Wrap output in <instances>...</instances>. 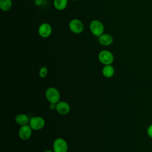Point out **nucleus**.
<instances>
[{
    "mask_svg": "<svg viewBox=\"0 0 152 152\" xmlns=\"http://www.w3.org/2000/svg\"><path fill=\"white\" fill-rule=\"evenodd\" d=\"M89 29L92 34L99 37L104 33V26L100 20H93L89 24Z\"/></svg>",
    "mask_w": 152,
    "mask_h": 152,
    "instance_id": "f257e3e1",
    "label": "nucleus"
},
{
    "mask_svg": "<svg viewBox=\"0 0 152 152\" xmlns=\"http://www.w3.org/2000/svg\"><path fill=\"white\" fill-rule=\"evenodd\" d=\"M45 97L50 103L56 104L60 100V93L55 87H49L45 91Z\"/></svg>",
    "mask_w": 152,
    "mask_h": 152,
    "instance_id": "f03ea898",
    "label": "nucleus"
},
{
    "mask_svg": "<svg viewBox=\"0 0 152 152\" xmlns=\"http://www.w3.org/2000/svg\"><path fill=\"white\" fill-rule=\"evenodd\" d=\"M99 61L104 65H111L114 61V56L113 53L107 50H103L100 51L98 55Z\"/></svg>",
    "mask_w": 152,
    "mask_h": 152,
    "instance_id": "7ed1b4c3",
    "label": "nucleus"
},
{
    "mask_svg": "<svg viewBox=\"0 0 152 152\" xmlns=\"http://www.w3.org/2000/svg\"><path fill=\"white\" fill-rule=\"evenodd\" d=\"M68 145L66 141L62 138H56L53 143L54 152H67Z\"/></svg>",
    "mask_w": 152,
    "mask_h": 152,
    "instance_id": "20e7f679",
    "label": "nucleus"
},
{
    "mask_svg": "<svg viewBox=\"0 0 152 152\" xmlns=\"http://www.w3.org/2000/svg\"><path fill=\"white\" fill-rule=\"evenodd\" d=\"M68 27L71 32L77 34L81 33L84 30L83 22L77 18L72 19L69 22Z\"/></svg>",
    "mask_w": 152,
    "mask_h": 152,
    "instance_id": "39448f33",
    "label": "nucleus"
},
{
    "mask_svg": "<svg viewBox=\"0 0 152 152\" xmlns=\"http://www.w3.org/2000/svg\"><path fill=\"white\" fill-rule=\"evenodd\" d=\"M28 125L33 130L39 131L45 126V121L41 116H33L30 118Z\"/></svg>",
    "mask_w": 152,
    "mask_h": 152,
    "instance_id": "423d86ee",
    "label": "nucleus"
},
{
    "mask_svg": "<svg viewBox=\"0 0 152 152\" xmlns=\"http://www.w3.org/2000/svg\"><path fill=\"white\" fill-rule=\"evenodd\" d=\"M52 33V27L48 23H42L38 28V34L42 38H48Z\"/></svg>",
    "mask_w": 152,
    "mask_h": 152,
    "instance_id": "0eeeda50",
    "label": "nucleus"
},
{
    "mask_svg": "<svg viewBox=\"0 0 152 152\" xmlns=\"http://www.w3.org/2000/svg\"><path fill=\"white\" fill-rule=\"evenodd\" d=\"M32 128L28 124L22 125L18 130V136L23 141L28 140L32 134Z\"/></svg>",
    "mask_w": 152,
    "mask_h": 152,
    "instance_id": "6e6552de",
    "label": "nucleus"
},
{
    "mask_svg": "<svg viewBox=\"0 0 152 152\" xmlns=\"http://www.w3.org/2000/svg\"><path fill=\"white\" fill-rule=\"evenodd\" d=\"M56 112L62 115H65L68 114L70 111L69 104L65 101H59L56 104Z\"/></svg>",
    "mask_w": 152,
    "mask_h": 152,
    "instance_id": "1a4fd4ad",
    "label": "nucleus"
},
{
    "mask_svg": "<svg viewBox=\"0 0 152 152\" xmlns=\"http://www.w3.org/2000/svg\"><path fill=\"white\" fill-rule=\"evenodd\" d=\"M99 43L103 46H109L112 45L113 42V37L107 33H103L99 37H98Z\"/></svg>",
    "mask_w": 152,
    "mask_h": 152,
    "instance_id": "9d476101",
    "label": "nucleus"
},
{
    "mask_svg": "<svg viewBox=\"0 0 152 152\" xmlns=\"http://www.w3.org/2000/svg\"><path fill=\"white\" fill-rule=\"evenodd\" d=\"M30 119L28 115L24 113H20L15 116V121L18 125L22 126L29 124Z\"/></svg>",
    "mask_w": 152,
    "mask_h": 152,
    "instance_id": "9b49d317",
    "label": "nucleus"
},
{
    "mask_svg": "<svg viewBox=\"0 0 152 152\" xmlns=\"http://www.w3.org/2000/svg\"><path fill=\"white\" fill-rule=\"evenodd\" d=\"M102 72L104 77L106 78H110L114 75L115 68L112 65H104Z\"/></svg>",
    "mask_w": 152,
    "mask_h": 152,
    "instance_id": "f8f14e48",
    "label": "nucleus"
},
{
    "mask_svg": "<svg viewBox=\"0 0 152 152\" xmlns=\"http://www.w3.org/2000/svg\"><path fill=\"white\" fill-rule=\"evenodd\" d=\"M68 0H53V6L58 11L65 10L68 5Z\"/></svg>",
    "mask_w": 152,
    "mask_h": 152,
    "instance_id": "ddd939ff",
    "label": "nucleus"
},
{
    "mask_svg": "<svg viewBox=\"0 0 152 152\" xmlns=\"http://www.w3.org/2000/svg\"><path fill=\"white\" fill-rule=\"evenodd\" d=\"M12 5V0H0V9L4 12L11 10Z\"/></svg>",
    "mask_w": 152,
    "mask_h": 152,
    "instance_id": "4468645a",
    "label": "nucleus"
},
{
    "mask_svg": "<svg viewBox=\"0 0 152 152\" xmlns=\"http://www.w3.org/2000/svg\"><path fill=\"white\" fill-rule=\"evenodd\" d=\"M48 72V70L47 67L45 66H43L40 68L39 75L41 78H45L47 76Z\"/></svg>",
    "mask_w": 152,
    "mask_h": 152,
    "instance_id": "2eb2a0df",
    "label": "nucleus"
},
{
    "mask_svg": "<svg viewBox=\"0 0 152 152\" xmlns=\"http://www.w3.org/2000/svg\"><path fill=\"white\" fill-rule=\"evenodd\" d=\"M147 134L150 138H152V124L148 125L147 129Z\"/></svg>",
    "mask_w": 152,
    "mask_h": 152,
    "instance_id": "dca6fc26",
    "label": "nucleus"
},
{
    "mask_svg": "<svg viewBox=\"0 0 152 152\" xmlns=\"http://www.w3.org/2000/svg\"><path fill=\"white\" fill-rule=\"evenodd\" d=\"M34 4H35L36 6L40 7V6H41V5H43V0H34Z\"/></svg>",
    "mask_w": 152,
    "mask_h": 152,
    "instance_id": "f3484780",
    "label": "nucleus"
},
{
    "mask_svg": "<svg viewBox=\"0 0 152 152\" xmlns=\"http://www.w3.org/2000/svg\"><path fill=\"white\" fill-rule=\"evenodd\" d=\"M50 109L51 110L56 109V104L50 103Z\"/></svg>",
    "mask_w": 152,
    "mask_h": 152,
    "instance_id": "a211bd4d",
    "label": "nucleus"
},
{
    "mask_svg": "<svg viewBox=\"0 0 152 152\" xmlns=\"http://www.w3.org/2000/svg\"><path fill=\"white\" fill-rule=\"evenodd\" d=\"M43 152H54L53 150H45Z\"/></svg>",
    "mask_w": 152,
    "mask_h": 152,
    "instance_id": "6ab92c4d",
    "label": "nucleus"
},
{
    "mask_svg": "<svg viewBox=\"0 0 152 152\" xmlns=\"http://www.w3.org/2000/svg\"><path fill=\"white\" fill-rule=\"evenodd\" d=\"M71 1H77V0H71Z\"/></svg>",
    "mask_w": 152,
    "mask_h": 152,
    "instance_id": "aec40b11",
    "label": "nucleus"
}]
</instances>
